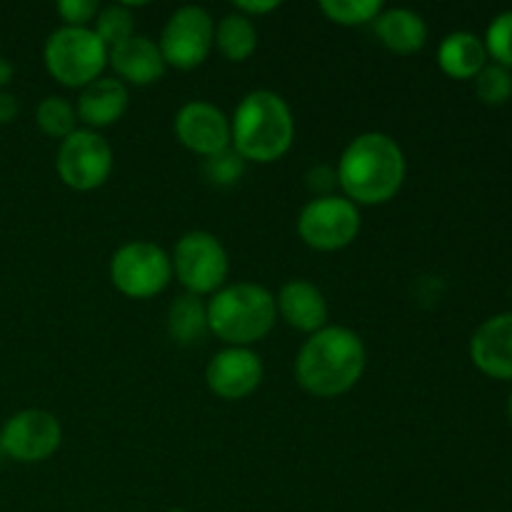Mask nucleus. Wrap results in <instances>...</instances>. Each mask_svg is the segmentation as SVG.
<instances>
[{"label":"nucleus","mask_w":512,"mask_h":512,"mask_svg":"<svg viewBox=\"0 0 512 512\" xmlns=\"http://www.w3.org/2000/svg\"><path fill=\"white\" fill-rule=\"evenodd\" d=\"M263 360L250 348H228L213 355L205 365V385L220 400H245L263 383Z\"/></svg>","instance_id":"nucleus-13"},{"label":"nucleus","mask_w":512,"mask_h":512,"mask_svg":"<svg viewBox=\"0 0 512 512\" xmlns=\"http://www.w3.org/2000/svg\"><path fill=\"white\" fill-rule=\"evenodd\" d=\"M113 165L115 155L108 140L88 128L73 130L68 138L60 140L55 153V173L63 185L78 193H90L108 183Z\"/></svg>","instance_id":"nucleus-8"},{"label":"nucleus","mask_w":512,"mask_h":512,"mask_svg":"<svg viewBox=\"0 0 512 512\" xmlns=\"http://www.w3.org/2000/svg\"><path fill=\"white\" fill-rule=\"evenodd\" d=\"M245 175V160L235 153L233 148L223 150L218 155H210L203 160V178L210 185H218V188H230V185H238L240 178Z\"/></svg>","instance_id":"nucleus-26"},{"label":"nucleus","mask_w":512,"mask_h":512,"mask_svg":"<svg viewBox=\"0 0 512 512\" xmlns=\"http://www.w3.org/2000/svg\"><path fill=\"white\" fill-rule=\"evenodd\" d=\"M408 173L405 153L388 133H360L340 153L338 188L343 198L360 205H385L400 193Z\"/></svg>","instance_id":"nucleus-1"},{"label":"nucleus","mask_w":512,"mask_h":512,"mask_svg":"<svg viewBox=\"0 0 512 512\" xmlns=\"http://www.w3.org/2000/svg\"><path fill=\"white\" fill-rule=\"evenodd\" d=\"M60 443H63L60 420L43 408L20 410L10 415L0 428V450L15 463H43L58 453Z\"/></svg>","instance_id":"nucleus-11"},{"label":"nucleus","mask_w":512,"mask_h":512,"mask_svg":"<svg viewBox=\"0 0 512 512\" xmlns=\"http://www.w3.org/2000/svg\"><path fill=\"white\" fill-rule=\"evenodd\" d=\"M335 185H338V175L330 165H315L308 173V188L315 193V198H325V195H335Z\"/></svg>","instance_id":"nucleus-29"},{"label":"nucleus","mask_w":512,"mask_h":512,"mask_svg":"<svg viewBox=\"0 0 512 512\" xmlns=\"http://www.w3.org/2000/svg\"><path fill=\"white\" fill-rule=\"evenodd\" d=\"M475 95L485 105H505L512 98V70L505 65L488 63L475 75Z\"/></svg>","instance_id":"nucleus-25"},{"label":"nucleus","mask_w":512,"mask_h":512,"mask_svg":"<svg viewBox=\"0 0 512 512\" xmlns=\"http://www.w3.org/2000/svg\"><path fill=\"white\" fill-rule=\"evenodd\" d=\"M130 103L128 85L120 83L118 78H98L80 90L75 100V113L78 123H83L88 130H103L118 123L125 115Z\"/></svg>","instance_id":"nucleus-17"},{"label":"nucleus","mask_w":512,"mask_h":512,"mask_svg":"<svg viewBox=\"0 0 512 512\" xmlns=\"http://www.w3.org/2000/svg\"><path fill=\"white\" fill-rule=\"evenodd\" d=\"M375 38L395 55H415L428 43V23L410 8H390L375 18Z\"/></svg>","instance_id":"nucleus-18"},{"label":"nucleus","mask_w":512,"mask_h":512,"mask_svg":"<svg viewBox=\"0 0 512 512\" xmlns=\"http://www.w3.org/2000/svg\"><path fill=\"white\" fill-rule=\"evenodd\" d=\"M215 48L230 63H245L258 50V28L240 13H228L215 25Z\"/></svg>","instance_id":"nucleus-21"},{"label":"nucleus","mask_w":512,"mask_h":512,"mask_svg":"<svg viewBox=\"0 0 512 512\" xmlns=\"http://www.w3.org/2000/svg\"><path fill=\"white\" fill-rule=\"evenodd\" d=\"M100 8L103 5L98 0H60L55 5L60 20L68 28H90V23H95V18H98Z\"/></svg>","instance_id":"nucleus-28"},{"label":"nucleus","mask_w":512,"mask_h":512,"mask_svg":"<svg viewBox=\"0 0 512 512\" xmlns=\"http://www.w3.org/2000/svg\"><path fill=\"white\" fill-rule=\"evenodd\" d=\"M295 140V118L283 95L250 90L230 118V148L245 163L268 165L288 155Z\"/></svg>","instance_id":"nucleus-3"},{"label":"nucleus","mask_w":512,"mask_h":512,"mask_svg":"<svg viewBox=\"0 0 512 512\" xmlns=\"http://www.w3.org/2000/svg\"><path fill=\"white\" fill-rule=\"evenodd\" d=\"M43 63L50 78L65 88L83 90L93 80L103 78L108 65V45L95 35L93 28H63L53 30L45 40Z\"/></svg>","instance_id":"nucleus-5"},{"label":"nucleus","mask_w":512,"mask_h":512,"mask_svg":"<svg viewBox=\"0 0 512 512\" xmlns=\"http://www.w3.org/2000/svg\"><path fill=\"white\" fill-rule=\"evenodd\" d=\"M165 328L173 343L190 348V345L203 343L205 335L210 333L208 328V303L198 295L183 293L170 303L168 318H165Z\"/></svg>","instance_id":"nucleus-20"},{"label":"nucleus","mask_w":512,"mask_h":512,"mask_svg":"<svg viewBox=\"0 0 512 512\" xmlns=\"http://www.w3.org/2000/svg\"><path fill=\"white\" fill-rule=\"evenodd\" d=\"M168 512H185L183 508H173V510H168Z\"/></svg>","instance_id":"nucleus-34"},{"label":"nucleus","mask_w":512,"mask_h":512,"mask_svg":"<svg viewBox=\"0 0 512 512\" xmlns=\"http://www.w3.org/2000/svg\"><path fill=\"white\" fill-rule=\"evenodd\" d=\"M158 48L168 68H200L215 50L213 15L203 5H180L165 23Z\"/></svg>","instance_id":"nucleus-9"},{"label":"nucleus","mask_w":512,"mask_h":512,"mask_svg":"<svg viewBox=\"0 0 512 512\" xmlns=\"http://www.w3.org/2000/svg\"><path fill=\"white\" fill-rule=\"evenodd\" d=\"M508 418H510V423H512V393H510V398H508Z\"/></svg>","instance_id":"nucleus-33"},{"label":"nucleus","mask_w":512,"mask_h":512,"mask_svg":"<svg viewBox=\"0 0 512 512\" xmlns=\"http://www.w3.org/2000/svg\"><path fill=\"white\" fill-rule=\"evenodd\" d=\"M205 303L210 333L228 348H250L268 338L278 320L275 295L258 283H225Z\"/></svg>","instance_id":"nucleus-4"},{"label":"nucleus","mask_w":512,"mask_h":512,"mask_svg":"<svg viewBox=\"0 0 512 512\" xmlns=\"http://www.w3.org/2000/svg\"><path fill=\"white\" fill-rule=\"evenodd\" d=\"M483 43L488 50V58L512 70V10H505L490 20Z\"/></svg>","instance_id":"nucleus-27"},{"label":"nucleus","mask_w":512,"mask_h":512,"mask_svg":"<svg viewBox=\"0 0 512 512\" xmlns=\"http://www.w3.org/2000/svg\"><path fill=\"white\" fill-rule=\"evenodd\" d=\"M35 123L48 138L65 140L73 130H78V113L70 100L60 98V95H48L35 108Z\"/></svg>","instance_id":"nucleus-22"},{"label":"nucleus","mask_w":512,"mask_h":512,"mask_svg":"<svg viewBox=\"0 0 512 512\" xmlns=\"http://www.w3.org/2000/svg\"><path fill=\"white\" fill-rule=\"evenodd\" d=\"M470 360L488 378L512 380V313H498L478 325L470 338Z\"/></svg>","instance_id":"nucleus-15"},{"label":"nucleus","mask_w":512,"mask_h":512,"mask_svg":"<svg viewBox=\"0 0 512 512\" xmlns=\"http://www.w3.org/2000/svg\"><path fill=\"white\" fill-rule=\"evenodd\" d=\"M488 60L483 38L468 30H455L438 45L440 70L455 80H473L488 65Z\"/></svg>","instance_id":"nucleus-19"},{"label":"nucleus","mask_w":512,"mask_h":512,"mask_svg":"<svg viewBox=\"0 0 512 512\" xmlns=\"http://www.w3.org/2000/svg\"><path fill=\"white\" fill-rule=\"evenodd\" d=\"M13 75H15L13 63H10L8 58H3V55H0V90L8 88L10 80H13Z\"/></svg>","instance_id":"nucleus-32"},{"label":"nucleus","mask_w":512,"mask_h":512,"mask_svg":"<svg viewBox=\"0 0 512 512\" xmlns=\"http://www.w3.org/2000/svg\"><path fill=\"white\" fill-rule=\"evenodd\" d=\"M93 30H95V35H98V38L108 45V50L115 48L118 43H123V40L133 38L135 20H133V13H130V5L113 3V5H105V8H100Z\"/></svg>","instance_id":"nucleus-24"},{"label":"nucleus","mask_w":512,"mask_h":512,"mask_svg":"<svg viewBox=\"0 0 512 512\" xmlns=\"http://www.w3.org/2000/svg\"><path fill=\"white\" fill-rule=\"evenodd\" d=\"M360 208L343 195L313 198L298 215V235L318 253H335L360 235Z\"/></svg>","instance_id":"nucleus-10"},{"label":"nucleus","mask_w":512,"mask_h":512,"mask_svg":"<svg viewBox=\"0 0 512 512\" xmlns=\"http://www.w3.org/2000/svg\"><path fill=\"white\" fill-rule=\"evenodd\" d=\"M108 65L115 70V78L120 83L135 85V88L158 83L165 75V70H168L158 43L145 38V35H133V38L110 48Z\"/></svg>","instance_id":"nucleus-16"},{"label":"nucleus","mask_w":512,"mask_h":512,"mask_svg":"<svg viewBox=\"0 0 512 512\" xmlns=\"http://www.w3.org/2000/svg\"><path fill=\"white\" fill-rule=\"evenodd\" d=\"M368 365L363 338L345 325L308 335L295 358V380L315 398H338L360 383Z\"/></svg>","instance_id":"nucleus-2"},{"label":"nucleus","mask_w":512,"mask_h":512,"mask_svg":"<svg viewBox=\"0 0 512 512\" xmlns=\"http://www.w3.org/2000/svg\"><path fill=\"white\" fill-rule=\"evenodd\" d=\"M110 283L130 300H150L173 280L170 255L150 240H130L113 253L108 265Z\"/></svg>","instance_id":"nucleus-7"},{"label":"nucleus","mask_w":512,"mask_h":512,"mask_svg":"<svg viewBox=\"0 0 512 512\" xmlns=\"http://www.w3.org/2000/svg\"><path fill=\"white\" fill-rule=\"evenodd\" d=\"M280 3L278 0H238V3H233V10L235 13L245 15V18H260V15H268L273 13V10H278Z\"/></svg>","instance_id":"nucleus-30"},{"label":"nucleus","mask_w":512,"mask_h":512,"mask_svg":"<svg viewBox=\"0 0 512 512\" xmlns=\"http://www.w3.org/2000/svg\"><path fill=\"white\" fill-rule=\"evenodd\" d=\"M275 310L285 325L305 335H313L328 325L330 308L323 290L305 278L288 280L275 295Z\"/></svg>","instance_id":"nucleus-14"},{"label":"nucleus","mask_w":512,"mask_h":512,"mask_svg":"<svg viewBox=\"0 0 512 512\" xmlns=\"http://www.w3.org/2000/svg\"><path fill=\"white\" fill-rule=\"evenodd\" d=\"M173 130L178 143L203 160L230 148V118L208 100H188L180 105Z\"/></svg>","instance_id":"nucleus-12"},{"label":"nucleus","mask_w":512,"mask_h":512,"mask_svg":"<svg viewBox=\"0 0 512 512\" xmlns=\"http://www.w3.org/2000/svg\"><path fill=\"white\" fill-rule=\"evenodd\" d=\"M325 18L343 28H360V25H373L375 18L383 13L380 0H323L320 3Z\"/></svg>","instance_id":"nucleus-23"},{"label":"nucleus","mask_w":512,"mask_h":512,"mask_svg":"<svg viewBox=\"0 0 512 512\" xmlns=\"http://www.w3.org/2000/svg\"><path fill=\"white\" fill-rule=\"evenodd\" d=\"M173 278L190 295H213L225 285L230 273V258L220 238L208 230H188L180 235L170 253Z\"/></svg>","instance_id":"nucleus-6"},{"label":"nucleus","mask_w":512,"mask_h":512,"mask_svg":"<svg viewBox=\"0 0 512 512\" xmlns=\"http://www.w3.org/2000/svg\"><path fill=\"white\" fill-rule=\"evenodd\" d=\"M20 103L10 90H0V125H8L18 118Z\"/></svg>","instance_id":"nucleus-31"}]
</instances>
